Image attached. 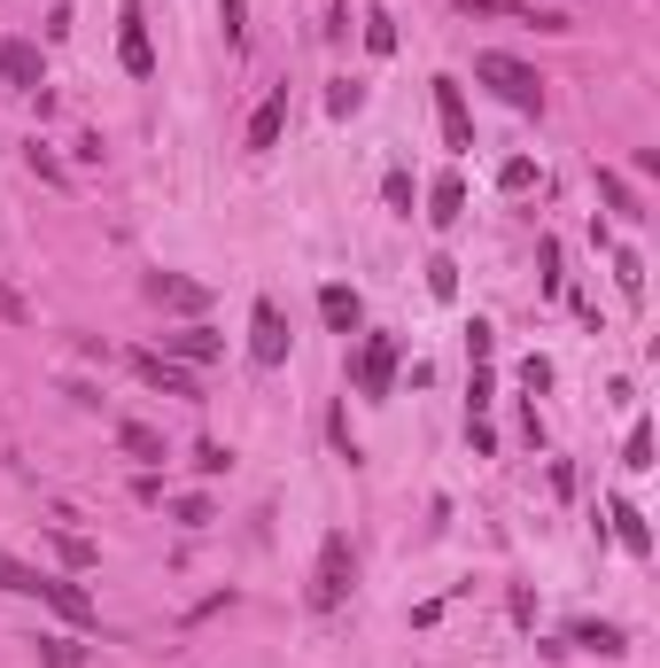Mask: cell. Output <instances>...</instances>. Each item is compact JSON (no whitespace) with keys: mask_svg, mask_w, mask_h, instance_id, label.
<instances>
[{"mask_svg":"<svg viewBox=\"0 0 660 668\" xmlns=\"http://www.w3.org/2000/svg\"><path fill=\"white\" fill-rule=\"evenodd\" d=\"M428 288L451 303V296H459V265H451V257H436V265H428Z\"/></svg>","mask_w":660,"mask_h":668,"instance_id":"cell-31","label":"cell"},{"mask_svg":"<svg viewBox=\"0 0 660 668\" xmlns=\"http://www.w3.org/2000/svg\"><path fill=\"white\" fill-rule=\"evenodd\" d=\"M55 560H62V567H94L102 552H94L86 537H70V529H55Z\"/></svg>","mask_w":660,"mask_h":668,"instance_id":"cell-26","label":"cell"},{"mask_svg":"<svg viewBox=\"0 0 660 668\" xmlns=\"http://www.w3.org/2000/svg\"><path fill=\"white\" fill-rule=\"evenodd\" d=\"M319 39H326V47L350 39V9H343V0H319Z\"/></svg>","mask_w":660,"mask_h":668,"instance_id":"cell-22","label":"cell"},{"mask_svg":"<svg viewBox=\"0 0 660 668\" xmlns=\"http://www.w3.org/2000/svg\"><path fill=\"white\" fill-rule=\"evenodd\" d=\"M39 599H47V607H55L62 622H78V630H86V622H94V599H86V591H78V583H62V575H47V583H39Z\"/></svg>","mask_w":660,"mask_h":668,"instance_id":"cell-11","label":"cell"},{"mask_svg":"<svg viewBox=\"0 0 660 668\" xmlns=\"http://www.w3.org/2000/svg\"><path fill=\"white\" fill-rule=\"evenodd\" d=\"M599 195H606V210H614V218H645V210H637V195H629V180H622V172H599Z\"/></svg>","mask_w":660,"mask_h":668,"instance_id":"cell-20","label":"cell"},{"mask_svg":"<svg viewBox=\"0 0 660 668\" xmlns=\"http://www.w3.org/2000/svg\"><path fill=\"white\" fill-rule=\"evenodd\" d=\"M614 280H622V296H629V303L645 296V257H637V249H614Z\"/></svg>","mask_w":660,"mask_h":668,"instance_id":"cell-21","label":"cell"},{"mask_svg":"<svg viewBox=\"0 0 660 668\" xmlns=\"http://www.w3.org/2000/svg\"><path fill=\"white\" fill-rule=\"evenodd\" d=\"M218 16H225V39H233V47L250 39V24H241V0H218Z\"/></svg>","mask_w":660,"mask_h":668,"instance_id":"cell-37","label":"cell"},{"mask_svg":"<svg viewBox=\"0 0 660 668\" xmlns=\"http://www.w3.org/2000/svg\"><path fill=\"white\" fill-rule=\"evenodd\" d=\"M459 16H521V24H544V32H567V16H536L529 0H459Z\"/></svg>","mask_w":660,"mask_h":668,"instance_id":"cell-12","label":"cell"},{"mask_svg":"<svg viewBox=\"0 0 660 668\" xmlns=\"http://www.w3.org/2000/svg\"><path fill=\"white\" fill-rule=\"evenodd\" d=\"M280 125H288V87H273V94L257 102V117H250V148H273Z\"/></svg>","mask_w":660,"mask_h":668,"instance_id":"cell-15","label":"cell"},{"mask_svg":"<svg viewBox=\"0 0 660 668\" xmlns=\"http://www.w3.org/2000/svg\"><path fill=\"white\" fill-rule=\"evenodd\" d=\"M39 660H47V668H78V660H86V645H70V637H39Z\"/></svg>","mask_w":660,"mask_h":668,"instance_id":"cell-29","label":"cell"},{"mask_svg":"<svg viewBox=\"0 0 660 668\" xmlns=\"http://www.w3.org/2000/svg\"><path fill=\"white\" fill-rule=\"evenodd\" d=\"M132 373H140L148 389H163V396H202V381H195L180 358H163V350H132Z\"/></svg>","mask_w":660,"mask_h":668,"instance_id":"cell-6","label":"cell"},{"mask_svg":"<svg viewBox=\"0 0 660 668\" xmlns=\"http://www.w3.org/2000/svg\"><path fill=\"white\" fill-rule=\"evenodd\" d=\"M489 350H498V326L474 319V326H466V358H474V366H489Z\"/></svg>","mask_w":660,"mask_h":668,"instance_id":"cell-30","label":"cell"},{"mask_svg":"<svg viewBox=\"0 0 660 668\" xmlns=\"http://www.w3.org/2000/svg\"><path fill=\"white\" fill-rule=\"evenodd\" d=\"M225 467H233L225 444H195V474H225Z\"/></svg>","mask_w":660,"mask_h":668,"instance_id":"cell-32","label":"cell"},{"mask_svg":"<svg viewBox=\"0 0 660 668\" xmlns=\"http://www.w3.org/2000/svg\"><path fill=\"white\" fill-rule=\"evenodd\" d=\"M366 47L373 55H396V16L389 9H366Z\"/></svg>","mask_w":660,"mask_h":668,"instance_id":"cell-23","label":"cell"},{"mask_svg":"<svg viewBox=\"0 0 660 668\" xmlns=\"http://www.w3.org/2000/svg\"><path fill=\"white\" fill-rule=\"evenodd\" d=\"M529 180H536V163H529V156H513V163H506V172H498V187H506V195H521Z\"/></svg>","mask_w":660,"mask_h":668,"instance_id":"cell-33","label":"cell"},{"mask_svg":"<svg viewBox=\"0 0 660 668\" xmlns=\"http://www.w3.org/2000/svg\"><path fill=\"white\" fill-rule=\"evenodd\" d=\"M172 521H180V529H210V521H218V506H210V497H180Z\"/></svg>","mask_w":660,"mask_h":668,"instance_id":"cell-28","label":"cell"},{"mask_svg":"<svg viewBox=\"0 0 660 668\" xmlns=\"http://www.w3.org/2000/svg\"><path fill=\"white\" fill-rule=\"evenodd\" d=\"M39 583H47L39 567H24L16 552H0V591H16V599H39Z\"/></svg>","mask_w":660,"mask_h":668,"instance_id":"cell-19","label":"cell"},{"mask_svg":"<svg viewBox=\"0 0 660 668\" xmlns=\"http://www.w3.org/2000/svg\"><path fill=\"white\" fill-rule=\"evenodd\" d=\"M536 265H544V288L559 296V280H567V273H559V241H544V249H536Z\"/></svg>","mask_w":660,"mask_h":668,"instance_id":"cell-35","label":"cell"},{"mask_svg":"<svg viewBox=\"0 0 660 668\" xmlns=\"http://www.w3.org/2000/svg\"><path fill=\"white\" fill-rule=\"evenodd\" d=\"M358 396H389V381H396V334H366V350H358Z\"/></svg>","mask_w":660,"mask_h":668,"instance_id":"cell-4","label":"cell"},{"mask_svg":"<svg viewBox=\"0 0 660 668\" xmlns=\"http://www.w3.org/2000/svg\"><path fill=\"white\" fill-rule=\"evenodd\" d=\"M117 451H125V459H140V467H163V459H172V451H163V436H155L148 421H125V428H117Z\"/></svg>","mask_w":660,"mask_h":668,"instance_id":"cell-14","label":"cell"},{"mask_svg":"<svg viewBox=\"0 0 660 668\" xmlns=\"http://www.w3.org/2000/svg\"><path fill=\"white\" fill-rule=\"evenodd\" d=\"M466 218V180L459 172H443L436 180V195H428V226H459Z\"/></svg>","mask_w":660,"mask_h":668,"instance_id":"cell-16","label":"cell"},{"mask_svg":"<svg viewBox=\"0 0 660 668\" xmlns=\"http://www.w3.org/2000/svg\"><path fill=\"white\" fill-rule=\"evenodd\" d=\"M117 62H125L132 78L155 70V47H148V16H140V0H125V9H117Z\"/></svg>","mask_w":660,"mask_h":668,"instance_id":"cell-5","label":"cell"},{"mask_svg":"<svg viewBox=\"0 0 660 668\" xmlns=\"http://www.w3.org/2000/svg\"><path fill=\"white\" fill-rule=\"evenodd\" d=\"M319 319L335 326V334H350V326H358V288H343V280H326V288H319Z\"/></svg>","mask_w":660,"mask_h":668,"instance_id":"cell-17","label":"cell"},{"mask_svg":"<svg viewBox=\"0 0 660 668\" xmlns=\"http://www.w3.org/2000/svg\"><path fill=\"white\" fill-rule=\"evenodd\" d=\"M575 645L599 653V660H622V653H629V637H622L614 622H575Z\"/></svg>","mask_w":660,"mask_h":668,"instance_id":"cell-18","label":"cell"},{"mask_svg":"<svg viewBox=\"0 0 660 668\" xmlns=\"http://www.w3.org/2000/svg\"><path fill=\"white\" fill-rule=\"evenodd\" d=\"M521 389H529V396L552 389V358H529V366H521Z\"/></svg>","mask_w":660,"mask_h":668,"instance_id":"cell-36","label":"cell"},{"mask_svg":"<svg viewBox=\"0 0 660 668\" xmlns=\"http://www.w3.org/2000/svg\"><path fill=\"white\" fill-rule=\"evenodd\" d=\"M250 366H288V311L273 296H257V319H250Z\"/></svg>","mask_w":660,"mask_h":668,"instance_id":"cell-3","label":"cell"},{"mask_svg":"<svg viewBox=\"0 0 660 668\" xmlns=\"http://www.w3.org/2000/svg\"><path fill=\"white\" fill-rule=\"evenodd\" d=\"M350 583H358V552H350V537L335 529V537L319 544V567H311V607L335 614V607L350 599Z\"/></svg>","mask_w":660,"mask_h":668,"instance_id":"cell-1","label":"cell"},{"mask_svg":"<svg viewBox=\"0 0 660 668\" xmlns=\"http://www.w3.org/2000/svg\"><path fill=\"white\" fill-rule=\"evenodd\" d=\"M474 78H482V87H498L513 110H544V78L521 62V55H498V47H482L474 55Z\"/></svg>","mask_w":660,"mask_h":668,"instance_id":"cell-2","label":"cell"},{"mask_svg":"<svg viewBox=\"0 0 660 668\" xmlns=\"http://www.w3.org/2000/svg\"><path fill=\"white\" fill-rule=\"evenodd\" d=\"M606 521H614V537H622V552H637V560L652 552V529H645V514L629 506V497H614V506H606Z\"/></svg>","mask_w":660,"mask_h":668,"instance_id":"cell-13","label":"cell"},{"mask_svg":"<svg viewBox=\"0 0 660 668\" xmlns=\"http://www.w3.org/2000/svg\"><path fill=\"white\" fill-rule=\"evenodd\" d=\"M0 319H9V326H24V319H32V303H24L9 280H0Z\"/></svg>","mask_w":660,"mask_h":668,"instance_id":"cell-34","label":"cell"},{"mask_svg":"<svg viewBox=\"0 0 660 668\" xmlns=\"http://www.w3.org/2000/svg\"><path fill=\"white\" fill-rule=\"evenodd\" d=\"M24 163H32V172H39L47 187H62V180H70V172H62V156H55L47 140H32V148H24Z\"/></svg>","mask_w":660,"mask_h":668,"instance_id":"cell-25","label":"cell"},{"mask_svg":"<svg viewBox=\"0 0 660 668\" xmlns=\"http://www.w3.org/2000/svg\"><path fill=\"white\" fill-rule=\"evenodd\" d=\"M358 102H366L358 78H335V87H326V110H335V117H358Z\"/></svg>","mask_w":660,"mask_h":668,"instance_id":"cell-27","label":"cell"},{"mask_svg":"<svg viewBox=\"0 0 660 668\" xmlns=\"http://www.w3.org/2000/svg\"><path fill=\"white\" fill-rule=\"evenodd\" d=\"M163 358H180V366H210V358H218V334H210V326H180V334H163Z\"/></svg>","mask_w":660,"mask_h":668,"instance_id":"cell-10","label":"cell"},{"mask_svg":"<svg viewBox=\"0 0 660 668\" xmlns=\"http://www.w3.org/2000/svg\"><path fill=\"white\" fill-rule=\"evenodd\" d=\"M0 78H9L16 94H47V70H39V47H24V39H0Z\"/></svg>","mask_w":660,"mask_h":668,"instance_id":"cell-7","label":"cell"},{"mask_svg":"<svg viewBox=\"0 0 660 668\" xmlns=\"http://www.w3.org/2000/svg\"><path fill=\"white\" fill-rule=\"evenodd\" d=\"M148 296H155L163 311H187V319H195V311H210V288H202V280H187V273H155V280H148Z\"/></svg>","mask_w":660,"mask_h":668,"instance_id":"cell-9","label":"cell"},{"mask_svg":"<svg viewBox=\"0 0 660 668\" xmlns=\"http://www.w3.org/2000/svg\"><path fill=\"white\" fill-rule=\"evenodd\" d=\"M622 467H629V474H645V467H652V421H637V428H629V444H622Z\"/></svg>","mask_w":660,"mask_h":668,"instance_id":"cell-24","label":"cell"},{"mask_svg":"<svg viewBox=\"0 0 660 668\" xmlns=\"http://www.w3.org/2000/svg\"><path fill=\"white\" fill-rule=\"evenodd\" d=\"M436 117H443V148H474V117H466L459 78H436Z\"/></svg>","mask_w":660,"mask_h":668,"instance_id":"cell-8","label":"cell"}]
</instances>
